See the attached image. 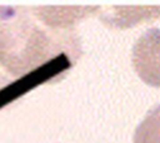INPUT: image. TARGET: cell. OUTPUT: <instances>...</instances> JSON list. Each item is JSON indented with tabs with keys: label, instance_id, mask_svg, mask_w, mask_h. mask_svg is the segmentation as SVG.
<instances>
[{
	"label": "cell",
	"instance_id": "obj_1",
	"mask_svg": "<svg viewBox=\"0 0 160 143\" xmlns=\"http://www.w3.org/2000/svg\"><path fill=\"white\" fill-rule=\"evenodd\" d=\"M80 43L72 30L44 28L30 10L0 6V68L11 77H22L59 55L75 61Z\"/></svg>",
	"mask_w": 160,
	"mask_h": 143
},
{
	"label": "cell",
	"instance_id": "obj_2",
	"mask_svg": "<svg viewBox=\"0 0 160 143\" xmlns=\"http://www.w3.org/2000/svg\"><path fill=\"white\" fill-rule=\"evenodd\" d=\"M131 61L142 82L160 87V28H150L136 39Z\"/></svg>",
	"mask_w": 160,
	"mask_h": 143
},
{
	"label": "cell",
	"instance_id": "obj_3",
	"mask_svg": "<svg viewBox=\"0 0 160 143\" xmlns=\"http://www.w3.org/2000/svg\"><path fill=\"white\" fill-rule=\"evenodd\" d=\"M99 6H36L31 14L40 24L52 30H72V26L95 14Z\"/></svg>",
	"mask_w": 160,
	"mask_h": 143
},
{
	"label": "cell",
	"instance_id": "obj_4",
	"mask_svg": "<svg viewBox=\"0 0 160 143\" xmlns=\"http://www.w3.org/2000/svg\"><path fill=\"white\" fill-rule=\"evenodd\" d=\"M160 16V6H110L100 11V19L110 28L126 29Z\"/></svg>",
	"mask_w": 160,
	"mask_h": 143
},
{
	"label": "cell",
	"instance_id": "obj_5",
	"mask_svg": "<svg viewBox=\"0 0 160 143\" xmlns=\"http://www.w3.org/2000/svg\"><path fill=\"white\" fill-rule=\"evenodd\" d=\"M132 143H160V104L152 107L138 124Z\"/></svg>",
	"mask_w": 160,
	"mask_h": 143
}]
</instances>
